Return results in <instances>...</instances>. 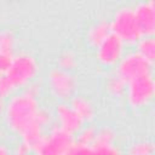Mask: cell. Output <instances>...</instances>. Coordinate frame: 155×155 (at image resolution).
<instances>
[{
  "label": "cell",
  "mask_w": 155,
  "mask_h": 155,
  "mask_svg": "<svg viewBox=\"0 0 155 155\" xmlns=\"http://www.w3.org/2000/svg\"><path fill=\"white\" fill-rule=\"evenodd\" d=\"M39 109L40 103L38 96L24 90L8 97L4 108V119L7 127L19 134L35 119Z\"/></svg>",
  "instance_id": "cell-1"
},
{
  "label": "cell",
  "mask_w": 155,
  "mask_h": 155,
  "mask_svg": "<svg viewBox=\"0 0 155 155\" xmlns=\"http://www.w3.org/2000/svg\"><path fill=\"white\" fill-rule=\"evenodd\" d=\"M38 73L39 63L36 58L28 52H19L13 54L11 64L4 76L12 90L16 91L19 88H25L28 85L35 81Z\"/></svg>",
  "instance_id": "cell-2"
},
{
  "label": "cell",
  "mask_w": 155,
  "mask_h": 155,
  "mask_svg": "<svg viewBox=\"0 0 155 155\" xmlns=\"http://www.w3.org/2000/svg\"><path fill=\"white\" fill-rule=\"evenodd\" d=\"M110 27L111 33L116 35L125 45L136 44L142 38L132 6L125 5L119 7L110 21Z\"/></svg>",
  "instance_id": "cell-3"
},
{
  "label": "cell",
  "mask_w": 155,
  "mask_h": 155,
  "mask_svg": "<svg viewBox=\"0 0 155 155\" xmlns=\"http://www.w3.org/2000/svg\"><path fill=\"white\" fill-rule=\"evenodd\" d=\"M126 98L128 104L134 109L147 107L155 94V81L153 74H145L126 84Z\"/></svg>",
  "instance_id": "cell-4"
},
{
  "label": "cell",
  "mask_w": 155,
  "mask_h": 155,
  "mask_svg": "<svg viewBox=\"0 0 155 155\" xmlns=\"http://www.w3.org/2000/svg\"><path fill=\"white\" fill-rule=\"evenodd\" d=\"M74 134L54 125L50 128L48 133L45 134L35 153L36 155H65L68 150L74 145Z\"/></svg>",
  "instance_id": "cell-5"
},
{
  "label": "cell",
  "mask_w": 155,
  "mask_h": 155,
  "mask_svg": "<svg viewBox=\"0 0 155 155\" xmlns=\"http://www.w3.org/2000/svg\"><path fill=\"white\" fill-rule=\"evenodd\" d=\"M151 68L153 63L148 62L136 51H131L125 53L116 64V75L128 82L142 75L150 74Z\"/></svg>",
  "instance_id": "cell-6"
},
{
  "label": "cell",
  "mask_w": 155,
  "mask_h": 155,
  "mask_svg": "<svg viewBox=\"0 0 155 155\" xmlns=\"http://www.w3.org/2000/svg\"><path fill=\"white\" fill-rule=\"evenodd\" d=\"M52 113L45 108L39 109L35 119L19 133L21 142L24 143L31 151H35L38 147L41 144L45 137V127L48 126L52 121Z\"/></svg>",
  "instance_id": "cell-7"
},
{
  "label": "cell",
  "mask_w": 155,
  "mask_h": 155,
  "mask_svg": "<svg viewBox=\"0 0 155 155\" xmlns=\"http://www.w3.org/2000/svg\"><path fill=\"white\" fill-rule=\"evenodd\" d=\"M48 88L52 94L62 101H67L73 97L76 87V82L70 71L62 68H53L47 75Z\"/></svg>",
  "instance_id": "cell-8"
},
{
  "label": "cell",
  "mask_w": 155,
  "mask_h": 155,
  "mask_svg": "<svg viewBox=\"0 0 155 155\" xmlns=\"http://www.w3.org/2000/svg\"><path fill=\"white\" fill-rule=\"evenodd\" d=\"M125 44L113 33L96 47V58L104 67H114L122 58Z\"/></svg>",
  "instance_id": "cell-9"
},
{
  "label": "cell",
  "mask_w": 155,
  "mask_h": 155,
  "mask_svg": "<svg viewBox=\"0 0 155 155\" xmlns=\"http://www.w3.org/2000/svg\"><path fill=\"white\" fill-rule=\"evenodd\" d=\"M134 16L142 36H154L155 31V4L153 0L139 1L133 6Z\"/></svg>",
  "instance_id": "cell-10"
},
{
  "label": "cell",
  "mask_w": 155,
  "mask_h": 155,
  "mask_svg": "<svg viewBox=\"0 0 155 155\" xmlns=\"http://www.w3.org/2000/svg\"><path fill=\"white\" fill-rule=\"evenodd\" d=\"M54 116L57 120V126L63 128L64 131L75 134L84 126V121L75 113V110L70 107V104L62 102L58 103L54 108Z\"/></svg>",
  "instance_id": "cell-11"
},
{
  "label": "cell",
  "mask_w": 155,
  "mask_h": 155,
  "mask_svg": "<svg viewBox=\"0 0 155 155\" xmlns=\"http://www.w3.org/2000/svg\"><path fill=\"white\" fill-rule=\"evenodd\" d=\"M70 107L81 117L84 122H90L94 117V107L90 99L84 96H74L70 98Z\"/></svg>",
  "instance_id": "cell-12"
},
{
  "label": "cell",
  "mask_w": 155,
  "mask_h": 155,
  "mask_svg": "<svg viewBox=\"0 0 155 155\" xmlns=\"http://www.w3.org/2000/svg\"><path fill=\"white\" fill-rule=\"evenodd\" d=\"M111 34V27H110V21L107 19H101L97 23H94L88 33H87V41L90 45L97 47L104 39H107Z\"/></svg>",
  "instance_id": "cell-13"
},
{
  "label": "cell",
  "mask_w": 155,
  "mask_h": 155,
  "mask_svg": "<svg viewBox=\"0 0 155 155\" xmlns=\"http://www.w3.org/2000/svg\"><path fill=\"white\" fill-rule=\"evenodd\" d=\"M136 52L139 53L148 62L154 63L155 59V40L154 36H142L136 42Z\"/></svg>",
  "instance_id": "cell-14"
},
{
  "label": "cell",
  "mask_w": 155,
  "mask_h": 155,
  "mask_svg": "<svg viewBox=\"0 0 155 155\" xmlns=\"http://www.w3.org/2000/svg\"><path fill=\"white\" fill-rule=\"evenodd\" d=\"M97 136V128L93 126H82L80 131L76 133L75 143L86 145V147H92L94 144Z\"/></svg>",
  "instance_id": "cell-15"
},
{
  "label": "cell",
  "mask_w": 155,
  "mask_h": 155,
  "mask_svg": "<svg viewBox=\"0 0 155 155\" xmlns=\"http://www.w3.org/2000/svg\"><path fill=\"white\" fill-rule=\"evenodd\" d=\"M130 155H154V144L150 140H138L131 144Z\"/></svg>",
  "instance_id": "cell-16"
},
{
  "label": "cell",
  "mask_w": 155,
  "mask_h": 155,
  "mask_svg": "<svg viewBox=\"0 0 155 155\" xmlns=\"http://www.w3.org/2000/svg\"><path fill=\"white\" fill-rule=\"evenodd\" d=\"M126 81H124L120 76H117L116 74L110 76L108 82H107V88L108 91L114 94V96H121L125 93V90H126Z\"/></svg>",
  "instance_id": "cell-17"
},
{
  "label": "cell",
  "mask_w": 155,
  "mask_h": 155,
  "mask_svg": "<svg viewBox=\"0 0 155 155\" xmlns=\"http://www.w3.org/2000/svg\"><path fill=\"white\" fill-rule=\"evenodd\" d=\"M15 48V36L10 30L0 29V51L13 53Z\"/></svg>",
  "instance_id": "cell-18"
},
{
  "label": "cell",
  "mask_w": 155,
  "mask_h": 155,
  "mask_svg": "<svg viewBox=\"0 0 155 155\" xmlns=\"http://www.w3.org/2000/svg\"><path fill=\"white\" fill-rule=\"evenodd\" d=\"M96 144H115V132L109 127L97 130V136L93 145Z\"/></svg>",
  "instance_id": "cell-19"
},
{
  "label": "cell",
  "mask_w": 155,
  "mask_h": 155,
  "mask_svg": "<svg viewBox=\"0 0 155 155\" xmlns=\"http://www.w3.org/2000/svg\"><path fill=\"white\" fill-rule=\"evenodd\" d=\"M92 155H122L115 144H96L91 147Z\"/></svg>",
  "instance_id": "cell-20"
},
{
  "label": "cell",
  "mask_w": 155,
  "mask_h": 155,
  "mask_svg": "<svg viewBox=\"0 0 155 155\" xmlns=\"http://www.w3.org/2000/svg\"><path fill=\"white\" fill-rule=\"evenodd\" d=\"M76 64V59H75V56L71 53V52H64L61 54L59 57V68L64 69V70H70L75 67Z\"/></svg>",
  "instance_id": "cell-21"
},
{
  "label": "cell",
  "mask_w": 155,
  "mask_h": 155,
  "mask_svg": "<svg viewBox=\"0 0 155 155\" xmlns=\"http://www.w3.org/2000/svg\"><path fill=\"white\" fill-rule=\"evenodd\" d=\"M65 155H92V150H91V147L74 143V145L68 150Z\"/></svg>",
  "instance_id": "cell-22"
},
{
  "label": "cell",
  "mask_w": 155,
  "mask_h": 155,
  "mask_svg": "<svg viewBox=\"0 0 155 155\" xmlns=\"http://www.w3.org/2000/svg\"><path fill=\"white\" fill-rule=\"evenodd\" d=\"M13 54L15 53H7V52H1L0 51V76L4 75L7 71Z\"/></svg>",
  "instance_id": "cell-23"
},
{
  "label": "cell",
  "mask_w": 155,
  "mask_h": 155,
  "mask_svg": "<svg viewBox=\"0 0 155 155\" xmlns=\"http://www.w3.org/2000/svg\"><path fill=\"white\" fill-rule=\"evenodd\" d=\"M13 94V90L10 86V84L7 82V80L5 79L4 75L0 76V99H5L10 96Z\"/></svg>",
  "instance_id": "cell-24"
},
{
  "label": "cell",
  "mask_w": 155,
  "mask_h": 155,
  "mask_svg": "<svg viewBox=\"0 0 155 155\" xmlns=\"http://www.w3.org/2000/svg\"><path fill=\"white\" fill-rule=\"evenodd\" d=\"M30 149L22 142H19L16 148H15V151H13V155H29L30 154Z\"/></svg>",
  "instance_id": "cell-25"
},
{
  "label": "cell",
  "mask_w": 155,
  "mask_h": 155,
  "mask_svg": "<svg viewBox=\"0 0 155 155\" xmlns=\"http://www.w3.org/2000/svg\"><path fill=\"white\" fill-rule=\"evenodd\" d=\"M0 155H10L8 148L2 143H0Z\"/></svg>",
  "instance_id": "cell-26"
},
{
  "label": "cell",
  "mask_w": 155,
  "mask_h": 155,
  "mask_svg": "<svg viewBox=\"0 0 155 155\" xmlns=\"http://www.w3.org/2000/svg\"><path fill=\"white\" fill-rule=\"evenodd\" d=\"M4 108H5L4 99H0V116H1V115H4Z\"/></svg>",
  "instance_id": "cell-27"
}]
</instances>
